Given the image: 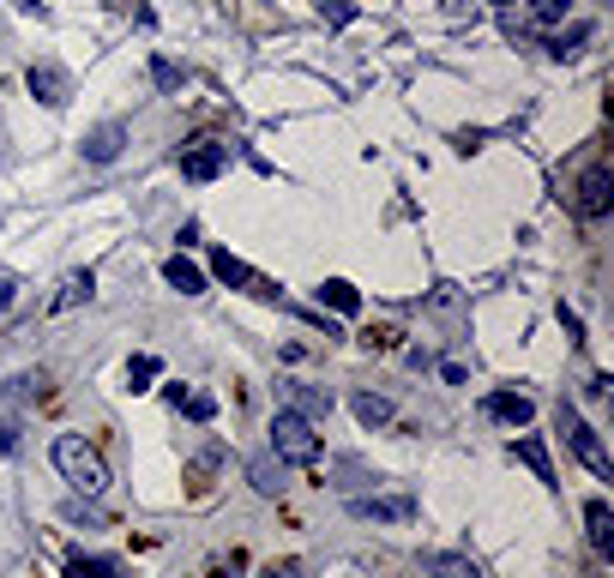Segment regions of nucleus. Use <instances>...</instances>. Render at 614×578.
Segmentation results:
<instances>
[{"instance_id":"obj_1","label":"nucleus","mask_w":614,"mask_h":578,"mask_svg":"<svg viewBox=\"0 0 614 578\" xmlns=\"http://www.w3.org/2000/svg\"><path fill=\"white\" fill-rule=\"evenodd\" d=\"M55 470H61V477L79 488V494H103V488H109V464H103L97 447H85L79 434H61V440H55Z\"/></svg>"},{"instance_id":"obj_2","label":"nucleus","mask_w":614,"mask_h":578,"mask_svg":"<svg viewBox=\"0 0 614 578\" xmlns=\"http://www.w3.org/2000/svg\"><path fill=\"white\" fill-rule=\"evenodd\" d=\"M272 452L277 464H320V434H313L308 417H295V410H277L272 417Z\"/></svg>"},{"instance_id":"obj_3","label":"nucleus","mask_w":614,"mask_h":578,"mask_svg":"<svg viewBox=\"0 0 614 578\" xmlns=\"http://www.w3.org/2000/svg\"><path fill=\"white\" fill-rule=\"evenodd\" d=\"M554 428L566 434V447H573L584 464H591V477H603V482H614V458L603 452V440H596V428L578 417L573 404H554Z\"/></svg>"},{"instance_id":"obj_4","label":"nucleus","mask_w":614,"mask_h":578,"mask_svg":"<svg viewBox=\"0 0 614 578\" xmlns=\"http://www.w3.org/2000/svg\"><path fill=\"white\" fill-rule=\"evenodd\" d=\"M573 212L584 217V224H603V217L614 212V175H608V163H591V169L578 175V187H573Z\"/></svg>"},{"instance_id":"obj_5","label":"nucleus","mask_w":614,"mask_h":578,"mask_svg":"<svg viewBox=\"0 0 614 578\" xmlns=\"http://www.w3.org/2000/svg\"><path fill=\"white\" fill-rule=\"evenodd\" d=\"M223 169H230V145H223V139H193V145H182V175H187L193 187L217 182Z\"/></svg>"},{"instance_id":"obj_6","label":"nucleus","mask_w":614,"mask_h":578,"mask_svg":"<svg viewBox=\"0 0 614 578\" xmlns=\"http://www.w3.org/2000/svg\"><path fill=\"white\" fill-rule=\"evenodd\" d=\"M31 91H37V102H49V109H67V97H72V79H67V67L61 61H31Z\"/></svg>"},{"instance_id":"obj_7","label":"nucleus","mask_w":614,"mask_h":578,"mask_svg":"<svg viewBox=\"0 0 614 578\" xmlns=\"http://www.w3.org/2000/svg\"><path fill=\"white\" fill-rule=\"evenodd\" d=\"M127 139H133L127 121H103V127H91V133H85V163H115V157L127 151Z\"/></svg>"},{"instance_id":"obj_8","label":"nucleus","mask_w":614,"mask_h":578,"mask_svg":"<svg viewBox=\"0 0 614 578\" xmlns=\"http://www.w3.org/2000/svg\"><path fill=\"white\" fill-rule=\"evenodd\" d=\"M355 518H373V525H410L416 518V500L410 494H386V500H350Z\"/></svg>"},{"instance_id":"obj_9","label":"nucleus","mask_w":614,"mask_h":578,"mask_svg":"<svg viewBox=\"0 0 614 578\" xmlns=\"http://www.w3.org/2000/svg\"><path fill=\"white\" fill-rule=\"evenodd\" d=\"M483 417H488V422H506V428H524V422L536 417V404H530L524 392H488V398H483Z\"/></svg>"},{"instance_id":"obj_10","label":"nucleus","mask_w":614,"mask_h":578,"mask_svg":"<svg viewBox=\"0 0 614 578\" xmlns=\"http://www.w3.org/2000/svg\"><path fill=\"white\" fill-rule=\"evenodd\" d=\"M584 530H591V548L596 555H614V512H608V500H584Z\"/></svg>"},{"instance_id":"obj_11","label":"nucleus","mask_w":614,"mask_h":578,"mask_svg":"<svg viewBox=\"0 0 614 578\" xmlns=\"http://www.w3.org/2000/svg\"><path fill=\"white\" fill-rule=\"evenodd\" d=\"M513 458H518V464L530 470L543 488H561V477H554V464H548V447H543L536 434H530V440H513Z\"/></svg>"},{"instance_id":"obj_12","label":"nucleus","mask_w":614,"mask_h":578,"mask_svg":"<svg viewBox=\"0 0 614 578\" xmlns=\"http://www.w3.org/2000/svg\"><path fill=\"white\" fill-rule=\"evenodd\" d=\"M283 410L320 422V417H332V392H325V385H290V404H283Z\"/></svg>"},{"instance_id":"obj_13","label":"nucleus","mask_w":614,"mask_h":578,"mask_svg":"<svg viewBox=\"0 0 614 578\" xmlns=\"http://www.w3.org/2000/svg\"><path fill=\"white\" fill-rule=\"evenodd\" d=\"M212 277H217V284H235V290H260V295H272V290L260 284V277H253V265H242L235 254H212Z\"/></svg>"},{"instance_id":"obj_14","label":"nucleus","mask_w":614,"mask_h":578,"mask_svg":"<svg viewBox=\"0 0 614 578\" xmlns=\"http://www.w3.org/2000/svg\"><path fill=\"white\" fill-rule=\"evenodd\" d=\"M591 37H596V25H591V19H578L573 31H554V37H543V49L554 55V61H573V55H578Z\"/></svg>"},{"instance_id":"obj_15","label":"nucleus","mask_w":614,"mask_h":578,"mask_svg":"<svg viewBox=\"0 0 614 578\" xmlns=\"http://www.w3.org/2000/svg\"><path fill=\"white\" fill-rule=\"evenodd\" d=\"M67 578H127V567L115 555H72L67 560Z\"/></svg>"},{"instance_id":"obj_16","label":"nucleus","mask_w":614,"mask_h":578,"mask_svg":"<svg viewBox=\"0 0 614 578\" xmlns=\"http://www.w3.org/2000/svg\"><path fill=\"white\" fill-rule=\"evenodd\" d=\"M422 567H428V578H488L470 555H446V548H440V555H428Z\"/></svg>"},{"instance_id":"obj_17","label":"nucleus","mask_w":614,"mask_h":578,"mask_svg":"<svg viewBox=\"0 0 614 578\" xmlns=\"http://www.w3.org/2000/svg\"><path fill=\"white\" fill-rule=\"evenodd\" d=\"M163 277H169V290H182V295H205V272L193 259H182V254L163 265Z\"/></svg>"},{"instance_id":"obj_18","label":"nucleus","mask_w":614,"mask_h":578,"mask_svg":"<svg viewBox=\"0 0 614 578\" xmlns=\"http://www.w3.org/2000/svg\"><path fill=\"white\" fill-rule=\"evenodd\" d=\"M91 290H97V277H91V272H72L67 284H61V295H55V314H67V307L91 302Z\"/></svg>"},{"instance_id":"obj_19","label":"nucleus","mask_w":614,"mask_h":578,"mask_svg":"<svg viewBox=\"0 0 614 578\" xmlns=\"http://www.w3.org/2000/svg\"><path fill=\"white\" fill-rule=\"evenodd\" d=\"M320 307H338V314H355V307H362V295H355V284H343V277H332V284H320Z\"/></svg>"},{"instance_id":"obj_20","label":"nucleus","mask_w":614,"mask_h":578,"mask_svg":"<svg viewBox=\"0 0 614 578\" xmlns=\"http://www.w3.org/2000/svg\"><path fill=\"white\" fill-rule=\"evenodd\" d=\"M355 422H362V428H386V422H392V404L373 398V392H362V398H355Z\"/></svg>"},{"instance_id":"obj_21","label":"nucleus","mask_w":614,"mask_h":578,"mask_svg":"<svg viewBox=\"0 0 614 578\" xmlns=\"http://www.w3.org/2000/svg\"><path fill=\"white\" fill-rule=\"evenodd\" d=\"M247 482L260 488V494H277V488H283V464H272V458H253V464H247Z\"/></svg>"},{"instance_id":"obj_22","label":"nucleus","mask_w":614,"mask_h":578,"mask_svg":"<svg viewBox=\"0 0 614 578\" xmlns=\"http://www.w3.org/2000/svg\"><path fill=\"white\" fill-rule=\"evenodd\" d=\"M566 12H573V0H530V25H536V31H548V25H561Z\"/></svg>"},{"instance_id":"obj_23","label":"nucleus","mask_w":614,"mask_h":578,"mask_svg":"<svg viewBox=\"0 0 614 578\" xmlns=\"http://www.w3.org/2000/svg\"><path fill=\"white\" fill-rule=\"evenodd\" d=\"M175 410H187V422H212L217 417V398L212 392H182V404Z\"/></svg>"},{"instance_id":"obj_24","label":"nucleus","mask_w":614,"mask_h":578,"mask_svg":"<svg viewBox=\"0 0 614 578\" xmlns=\"http://www.w3.org/2000/svg\"><path fill=\"white\" fill-rule=\"evenodd\" d=\"M157 355H133V362H127V385H133V392H145V385H152L157 380Z\"/></svg>"},{"instance_id":"obj_25","label":"nucleus","mask_w":614,"mask_h":578,"mask_svg":"<svg viewBox=\"0 0 614 578\" xmlns=\"http://www.w3.org/2000/svg\"><path fill=\"white\" fill-rule=\"evenodd\" d=\"M152 79H157V91H182V85H187V72L175 67V61H163V55H157V61H152Z\"/></svg>"},{"instance_id":"obj_26","label":"nucleus","mask_w":614,"mask_h":578,"mask_svg":"<svg viewBox=\"0 0 614 578\" xmlns=\"http://www.w3.org/2000/svg\"><path fill=\"white\" fill-rule=\"evenodd\" d=\"M42 374H19V380H7V398H42Z\"/></svg>"},{"instance_id":"obj_27","label":"nucleus","mask_w":614,"mask_h":578,"mask_svg":"<svg viewBox=\"0 0 614 578\" xmlns=\"http://www.w3.org/2000/svg\"><path fill=\"white\" fill-rule=\"evenodd\" d=\"M67 525H109V518H103L97 507H85V500H72V507H67Z\"/></svg>"},{"instance_id":"obj_28","label":"nucleus","mask_w":614,"mask_h":578,"mask_svg":"<svg viewBox=\"0 0 614 578\" xmlns=\"http://www.w3.org/2000/svg\"><path fill=\"white\" fill-rule=\"evenodd\" d=\"M561 325H566V337H573V344H584V325H578L573 307H561Z\"/></svg>"},{"instance_id":"obj_29","label":"nucleus","mask_w":614,"mask_h":578,"mask_svg":"<svg viewBox=\"0 0 614 578\" xmlns=\"http://www.w3.org/2000/svg\"><path fill=\"white\" fill-rule=\"evenodd\" d=\"M0 452H19V422H0Z\"/></svg>"},{"instance_id":"obj_30","label":"nucleus","mask_w":614,"mask_h":578,"mask_svg":"<svg viewBox=\"0 0 614 578\" xmlns=\"http://www.w3.org/2000/svg\"><path fill=\"white\" fill-rule=\"evenodd\" d=\"M12 7H19V12H37V19H49V7H42V0H12Z\"/></svg>"},{"instance_id":"obj_31","label":"nucleus","mask_w":614,"mask_h":578,"mask_svg":"<svg viewBox=\"0 0 614 578\" xmlns=\"http://www.w3.org/2000/svg\"><path fill=\"white\" fill-rule=\"evenodd\" d=\"M0 307H12V277H0Z\"/></svg>"},{"instance_id":"obj_32","label":"nucleus","mask_w":614,"mask_h":578,"mask_svg":"<svg viewBox=\"0 0 614 578\" xmlns=\"http://www.w3.org/2000/svg\"><path fill=\"white\" fill-rule=\"evenodd\" d=\"M494 7H513V0H494Z\"/></svg>"},{"instance_id":"obj_33","label":"nucleus","mask_w":614,"mask_h":578,"mask_svg":"<svg viewBox=\"0 0 614 578\" xmlns=\"http://www.w3.org/2000/svg\"><path fill=\"white\" fill-rule=\"evenodd\" d=\"M272 578H277V572H272Z\"/></svg>"}]
</instances>
